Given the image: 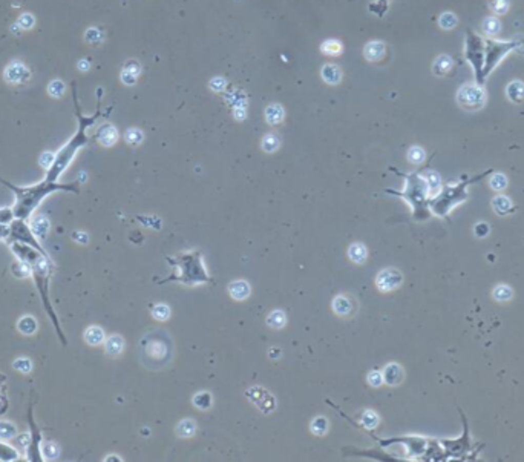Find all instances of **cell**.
Segmentation results:
<instances>
[{
    "instance_id": "cell-1",
    "label": "cell",
    "mask_w": 524,
    "mask_h": 462,
    "mask_svg": "<svg viewBox=\"0 0 524 462\" xmlns=\"http://www.w3.org/2000/svg\"><path fill=\"white\" fill-rule=\"evenodd\" d=\"M0 183L14 194L12 214H14V218H20V220H28L32 215V212L40 206V203L52 192H57V191H66V192H74V194L80 192L79 183L62 184L59 181L42 180L40 183L32 184V186H15L2 177H0Z\"/></svg>"
},
{
    "instance_id": "cell-2",
    "label": "cell",
    "mask_w": 524,
    "mask_h": 462,
    "mask_svg": "<svg viewBox=\"0 0 524 462\" xmlns=\"http://www.w3.org/2000/svg\"><path fill=\"white\" fill-rule=\"evenodd\" d=\"M72 99H74V106H75V116H77V132L72 135V138L65 143L55 154L54 157V163L51 164V168L46 171V177L45 180L48 181H57L60 178V175L68 169V166L71 164V161L74 160L75 154L89 141V137L86 134L88 127H91L100 117L103 116V113L100 111V99H99V106H97V113L94 116H83L80 105H79V97H77V89H75V83H72Z\"/></svg>"
},
{
    "instance_id": "cell-3",
    "label": "cell",
    "mask_w": 524,
    "mask_h": 462,
    "mask_svg": "<svg viewBox=\"0 0 524 462\" xmlns=\"http://www.w3.org/2000/svg\"><path fill=\"white\" fill-rule=\"evenodd\" d=\"M31 276L34 280V284H35V289L38 292V297L42 300V304L48 313V317L51 318V323L54 324V329L57 332V337L62 343V346H66L68 344V340L62 330V326H60V321H59V317L51 304V298H49V278L55 269L51 256H46V255H42L35 263H32L31 266Z\"/></svg>"
},
{
    "instance_id": "cell-4",
    "label": "cell",
    "mask_w": 524,
    "mask_h": 462,
    "mask_svg": "<svg viewBox=\"0 0 524 462\" xmlns=\"http://www.w3.org/2000/svg\"><path fill=\"white\" fill-rule=\"evenodd\" d=\"M524 46V39H517L511 42L504 40H494L488 39L484 42V66H483V79L486 77L498 66V63L514 49Z\"/></svg>"
},
{
    "instance_id": "cell-5",
    "label": "cell",
    "mask_w": 524,
    "mask_h": 462,
    "mask_svg": "<svg viewBox=\"0 0 524 462\" xmlns=\"http://www.w3.org/2000/svg\"><path fill=\"white\" fill-rule=\"evenodd\" d=\"M464 57L474 68L475 77L478 85L483 86V66H484V42L483 39L475 34L472 29H468L466 32V43H464Z\"/></svg>"
},
{
    "instance_id": "cell-6",
    "label": "cell",
    "mask_w": 524,
    "mask_h": 462,
    "mask_svg": "<svg viewBox=\"0 0 524 462\" xmlns=\"http://www.w3.org/2000/svg\"><path fill=\"white\" fill-rule=\"evenodd\" d=\"M457 102L458 105L466 111H480L486 103V93L481 88V85L468 83L463 85L457 93Z\"/></svg>"
},
{
    "instance_id": "cell-7",
    "label": "cell",
    "mask_w": 524,
    "mask_h": 462,
    "mask_svg": "<svg viewBox=\"0 0 524 462\" xmlns=\"http://www.w3.org/2000/svg\"><path fill=\"white\" fill-rule=\"evenodd\" d=\"M14 241H18V243H23V244H28V246H32L34 249L40 250L42 253H46L48 252L42 247L38 238L35 236V233L32 232L31 226L26 223V220H20V218H14L11 223H9V235L6 238V243L11 244Z\"/></svg>"
},
{
    "instance_id": "cell-8",
    "label": "cell",
    "mask_w": 524,
    "mask_h": 462,
    "mask_svg": "<svg viewBox=\"0 0 524 462\" xmlns=\"http://www.w3.org/2000/svg\"><path fill=\"white\" fill-rule=\"evenodd\" d=\"M28 424H29V444L26 447V459L31 462H42L45 458L42 456V432L38 430L34 416H32V405L28 409Z\"/></svg>"
},
{
    "instance_id": "cell-9",
    "label": "cell",
    "mask_w": 524,
    "mask_h": 462,
    "mask_svg": "<svg viewBox=\"0 0 524 462\" xmlns=\"http://www.w3.org/2000/svg\"><path fill=\"white\" fill-rule=\"evenodd\" d=\"M403 281V276L396 269H385L376 278V286L380 292H391L397 289Z\"/></svg>"
},
{
    "instance_id": "cell-10",
    "label": "cell",
    "mask_w": 524,
    "mask_h": 462,
    "mask_svg": "<svg viewBox=\"0 0 524 462\" xmlns=\"http://www.w3.org/2000/svg\"><path fill=\"white\" fill-rule=\"evenodd\" d=\"M5 79L8 83H23L29 79V71L22 63H11L5 71Z\"/></svg>"
},
{
    "instance_id": "cell-11",
    "label": "cell",
    "mask_w": 524,
    "mask_h": 462,
    "mask_svg": "<svg viewBox=\"0 0 524 462\" xmlns=\"http://www.w3.org/2000/svg\"><path fill=\"white\" fill-rule=\"evenodd\" d=\"M386 52V46L382 42H370L363 48V56L368 62H380Z\"/></svg>"
},
{
    "instance_id": "cell-12",
    "label": "cell",
    "mask_w": 524,
    "mask_h": 462,
    "mask_svg": "<svg viewBox=\"0 0 524 462\" xmlns=\"http://www.w3.org/2000/svg\"><path fill=\"white\" fill-rule=\"evenodd\" d=\"M97 140L102 146L105 147H110L112 144H115V141L118 140V131L112 126V124H103L99 131H97Z\"/></svg>"
},
{
    "instance_id": "cell-13",
    "label": "cell",
    "mask_w": 524,
    "mask_h": 462,
    "mask_svg": "<svg viewBox=\"0 0 524 462\" xmlns=\"http://www.w3.org/2000/svg\"><path fill=\"white\" fill-rule=\"evenodd\" d=\"M403 379V370L400 365L397 364H390L386 365L385 372H383V381L390 385H397L400 384Z\"/></svg>"
},
{
    "instance_id": "cell-14",
    "label": "cell",
    "mask_w": 524,
    "mask_h": 462,
    "mask_svg": "<svg viewBox=\"0 0 524 462\" xmlns=\"http://www.w3.org/2000/svg\"><path fill=\"white\" fill-rule=\"evenodd\" d=\"M452 65H454V60H452L449 56L443 54V56H440V57L435 59V62H434V65H432V72H434L435 76H446V74L451 72Z\"/></svg>"
},
{
    "instance_id": "cell-15",
    "label": "cell",
    "mask_w": 524,
    "mask_h": 462,
    "mask_svg": "<svg viewBox=\"0 0 524 462\" xmlns=\"http://www.w3.org/2000/svg\"><path fill=\"white\" fill-rule=\"evenodd\" d=\"M506 96L514 103H521L524 100V83L520 80H514L508 85Z\"/></svg>"
},
{
    "instance_id": "cell-16",
    "label": "cell",
    "mask_w": 524,
    "mask_h": 462,
    "mask_svg": "<svg viewBox=\"0 0 524 462\" xmlns=\"http://www.w3.org/2000/svg\"><path fill=\"white\" fill-rule=\"evenodd\" d=\"M322 79L328 85H337L342 79V71L336 65H325L320 71Z\"/></svg>"
},
{
    "instance_id": "cell-17",
    "label": "cell",
    "mask_w": 524,
    "mask_h": 462,
    "mask_svg": "<svg viewBox=\"0 0 524 462\" xmlns=\"http://www.w3.org/2000/svg\"><path fill=\"white\" fill-rule=\"evenodd\" d=\"M140 65L137 63V62H133V60H130L126 66H124V69H123V72H121V80H123V83L124 85H133L135 82H137V77H138V74H140Z\"/></svg>"
},
{
    "instance_id": "cell-18",
    "label": "cell",
    "mask_w": 524,
    "mask_h": 462,
    "mask_svg": "<svg viewBox=\"0 0 524 462\" xmlns=\"http://www.w3.org/2000/svg\"><path fill=\"white\" fill-rule=\"evenodd\" d=\"M228 293L235 298V300H245L248 295H250V286L239 280V281H233L230 286H228Z\"/></svg>"
},
{
    "instance_id": "cell-19",
    "label": "cell",
    "mask_w": 524,
    "mask_h": 462,
    "mask_svg": "<svg viewBox=\"0 0 524 462\" xmlns=\"http://www.w3.org/2000/svg\"><path fill=\"white\" fill-rule=\"evenodd\" d=\"M85 341L89 346H100L105 341V332L102 327L97 326H91L86 332H85Z\"/></svg>"
},
{
    "instance_id": "cell-20",
    "label": "cell",
    "mask_w": 524,
    "mask_h": 462,
    "mask_svg": "<svg viewBox=\"0 0 524 462\" xmlns=\"http://www.w3.org/2000/svg\"><path fill=\"white\" fill-rule=\"evenodd\" d=\"M31 229H32V232L35 233V236L37 238H45L46 236V233H48V231H49V221H48V218L46 217H43V215H38V217H35L32 221H31Z\"/></svg>"
},
{
    "instance_id": "cell-21",
    "label": "cell",
    "mask_w": 524,
    "mask_h": 462,
    "mask_svg": "<svg viewBox=\"0 0 524 462\" xmlns=\"http://www.w3.org/2000/svg\"><path fill=\"white\" fill-rule=\"evenodd\" d=\"M105 348H106V353H107V355H110V356H117V355H120V353L123 352V348H124V341H123V338H121V337H118V335H112V337H109V338L106 340Z\"/></svg>"
},
{
    "instance_id": "cell-22",
    "label": "cell",
    "mask_w": 524,
    "mask_h": 462,
    "mask_svg": "<svg viewBox=\"0 0 524 462\" xmlns=\"http://www.w3.org/2000/svg\"><path fill=\"white\" fill-rule=\"evenodd\" d=\"M492 208L498 215H506L512 211V203L508 197L504 195H498L492 200Z\"/></svg>"
},
{
    "instance_id": "cell-23",
    "label": "cell",
    "mask_w": 524,
    "mask_h": 462,
    "mask_svg": "<svg viewBox=\"0 0 524 462\" xmlns=\"http://www.w3.org/2000/svg\"><path fill=\"white\" fill-rule=\"evenodd\" d=\"M17 329L23 335H32L37 330V321L32 317H22L17 323Z\"/></svg>"
},
{
    "instance_id": "cell-24",
    "label": "cell",
    "mask_w": 524,
    "mask_h": 462,
    "mask_svg": "<svg viewBox=\"0 0 524 462\" xmlns=\"http://www.w3.org/2000/svg\"><path fill=\"white\" fill-rule=\"evenodd\" d=\"M333 309L339 315H348L353 310V304L346 297H337L333 300Z\"/></svg>"
},
{
    "instance_id": "cell-25",
    "label": "cell",
    "mask_w": 524,
    "mask_h": 462,
    "mask_svg": "<svg viewBox=\"0 0 524 462\" xmlns=\"http://www.w3.org/2000/svg\"><path fill=\"white\" fill-rule=\"evenodd\" d=\"M284 118V108L281 105H271L265 109V120L270 124H278Z\"/></svg>"
},
{
    "instance_id": "cell-26",
    "label": "cell",
    "mask_w": 524,
    "mask_h": 462,
    "mask_svg": "<svg viewBox=\"0 0 524 462\" xmlns=\"http://www.w3.org/2000/svg\"><path fill=\"white\" fill-rule=\"evenodd\" d=\"M500 29H501V23H500L498 19H495V17H488V19H484V22H483V31H484L486 35L495 37V35H498Z\"/></svg>"
},
{
    "instance_id": "cell-27",
    "label": "cell",
    "mask_w": 524,
    "mask_h": 462,
    "mask_svg": "<svg viewBox=\"0 0 524 462\" xmlns=\"http://www.w3.org/2000/svg\"><path fill=\"white\" fill-rule=\"evenodd\" d=\"M197 430V426L192 419H183L178 426H177V433L181 438H190Z\"/></svg>"
},
{
    "instance_id": "cell-28",
    "label": "cell",
    "mask_w": 524,
    "mask_h": 462,
    "mask_svg": "<svg viewBox=\"0 0 524 462\" xmlns=\"http://www.w3.org/2000/svg\"><path fill=\"white\" fill-rule=\"evenodd\" d=\"M320 49H322V52L325 54V56H331V57H334V56H339L340 52H342V43L339 42V40H326V42H323L322 43V46H320Z\"/></svg>"
},
{
    "instance_id": "cell-29",
    "label": "cell",
    "mask_w": 524,
    "mask_h": 462,
    "mask_svg": "<svg viewBox=\"0 0 524 462\" xmlns=\"http://www.w3.org/2000/svg\"><path fill=\"white\" fill-rule=\"evenodd\" d=\"M348 255L354 263H363L366 258V249L363 244H353L348 249Z\"/></svg>"
},
{
    "instance_id": "cell-30",
    "label": "cell",
    "mask_w": 524,
    "mask_h": 462,
    "mask_svg": "<svg viewBox=\"0 0 524 462\" xmlns=\"http://www.w3.org/2000/svg\"><path fill=\"white\" fill-rule=\"evenodd\" d=\"M285 323H287V318H285L284 312H281V310L271 312L267 318V324L273 329H282L285 326Z\"/></svg>"
},
{
    "instance_id": "cell-31",
    "label": "cell",
    "mask_w": 524,
    "mask_h": 462,
    "mask_svg": "<svg viewBox=\"0 0 524 462\" xmlns=\"http://www.w3.org/2000/svg\"><path fill=\"white\" fill-rule=\"evenodd\" d=\"M17 436V429L14 424L8 421H0V439L2 441H11Z\"/></svg>"
},
{
    "instance_id": "cell-32",
    "label": "cell",
    "mask_w": 524,
    "mask_h": 462,
    "mask_svg": "<svg viewBox=\"0 0 524 462\" xmlns=\"http://www.w3.org/2000/svg\"><path fill=\"white\" fill-rule=\"evenodd\" d=\"M18 459V452L14 447L6 446L0 439V461H17Z\"/></svg>"
},
{
    "instance_id": "cell-33",
    "label": "cell",
    "mask_w": 524,
    "mask_h": 462,
    "mask_svg": "<svg viewBox=\"0 0 524 462\" xmlns=\"http://www.w3.org/2000/svg\"><path fill=\"white\" fill-rule=\"evenodd\" d=\"M11 272L17 276V278H28L31 275V267L25 263H22L20 260H17L15 263L11 264Z\"/></svg>"
},
{
    "instance_id": "cell-34",
    "label": "cell",
    "mask_w": 524,
    "mask_h": 462,
    "mask_svg": "<svg viewBox=\"0 0 524 462\" xmlns=\"http://www.w3.org/2000/svg\"><path fill=\"white\" fill-rule=\"evenodd\" d=\"M492 295H494V298H495L497 301H509V300L512 298L514 292H512V289H511L509 286L501 284V286H497V287L494 289Z\"/></svg>"
},
{
    "instance_id": "cell-35",
    "label": "cell",
    "mask_w": 524,
    "mask_h": 462,
    "mask_svg": "<svg viewBox=\"0 0 524 462\" xmlns=\"http://www.w3.org/2000/svg\"><path fill=\"white\" fill-rule=\"evenodd\" d=\"M457 15L454 12H443L440 17H438V23L443 29H452L457 26Z\"/></svg>"
},
{
    "instance_id": "cell-36",
    "label": "cell",
    "mask_w": 524,
    "mask_h": 462,
    "mask_svg": "<svg viewBox=\"0 0 524 462\" xmlns=\"http://www.w3.org/2000/svg\"><path fill=\"white\" fill-rule=\"evenodd\" d=\"M279 147V138L273 134H268L262 138V149L265 152H275Z\"/></svg>"
},
{
    "instance_id": "cell-37",
    "label": "cell",
    "mask_w": 524,
    "mask_h": 462,
    "mask_svg": "<svg viewBox=\"0 0 524 462\" xmlns=\"http://www.w3.org/2000/svg\"><path fill=\"white\" fill-rule=\"evenodd\" d=\"M489 183H491V188L495 189V191H503V189L508 188V178H506L504 174H494L491 177Z\"/></svg>"
},
{
    "instance_id": "cell-38",
    "label": "cell",
    "mask_w": 524,
    "mask_h": 462,
    "mask_svg": "<svg viewBox=\"0 0 524 462\" xmlns=\"http://www.w3.org/2000/svg\"><path fill=\"white\" fill-rule=\"evenodd\" d=\"M489 8L498 14V15H503L508 12L509 9V0H489Z\"/></svg>"
},
{
    "instance_id": "cell-39",
    "label": "cell",
    "mask_w": 524,
    "mask_h": 462,
    "mask_svg": "<svg viewBox=\"0 0 524 462\" xmlns=\"http://www.w3.org/2000/svg\"><path fill=\"white\" fill-rule=\"evenodd\" d=\"M193 404L198 407V409H209L211 405V396H210L207 392H203V393H197L195 398H193Z\"/></svg>"
},
{
    "instance_id": "cell-40",
    "label": "cell",
    "mask_w": 524,
    "mask_h": 462,
    "mask_svg": "<svg viewBox=\"0 0 524 462\" xmlns=\"http://www.w3.org/2000/svg\"><path fill=\"white\" fill-rule=\"evenodd\" d=\"M126 141H127L130 146L140 144V143L143 141V132H141L140 129H135V127L126 131Z\"/></svg>"
},
{
    "instance_id": "cell-41",
    "label": "cell",
    "mask_w": 524,
    "mask_h": 462,
    "mask_svg": "<svg viewBox=\"0 0 524 462\" xmlns=\"http://www.w3.org/2000/svg\"><path fill=\"white\" fill-rule=\"evenodd\" d=\"M152 315H153V318L164 321L170 317V309L166 304H157V306L152 307Z\"/></svg>"
},
{
    "instance_id": "cell-42",
    "label": "cell",
    "mask_w": 524,
    "mask_h": 462,
    "mask_svg": "<svg viewBox=\"0 0 524 462\" xmlns=\"http://www.w3.org/2000/svg\"><path fill=\"white\" fill-rule=\"evenodd\" d=\"M12 367H14L17 372L29 373V372L32 370V362H31V359H28V358H17V359L12 362Z\"/></svg>"
},
{
    "instance_id": "cell-43",
    "label": "cell",
    "mask_w": 524,
    "mask_h": 462,
    "mask_svg": "<svg viewBox=\"0 0 524 462\" xmlns=\"http://www.w3.org/2000/svg\"><path fill=\"white\" fill-rule=\"evenodd\" d=\"M360 421H362V424H363L366 429H374V427L377 426V422H379V418H377V415H376L374 412L366 410V412L362 415Z\"/></svg>"
},
{
    "instance_id": "cell-44",
    "label": "cell",
    "mask_w": 524,
    "mask_h": 462,
    "mask_svg": "<svg viewBox=\"0 0 524 462\" xmlns=\"http://www.w3.org/2000/svg\"><path fill=\"white\" fill-rule=\"evenodd\" d=\"M48 93L52 97H60L65 93V83L62 80H52L48 86Z\"/></svg>"
},
{
    "instance_id": "cell-45",
    "label": "cell",
    "mask_w": 524,
    "mask_h": 462,
    "mask_svg": "<svg viewBox=\"0 0 524 462\" xmlns=\"http://www.w3.org/2000/svg\"><path fill=\"white\" fill-rule=\"evenodd\" d=\"M42 455H45V459H55L59 456V447L54 442H48L42 447Z\"/></svg>"
},
{
    "instance_id": "cell-46",
    "label": "cell",
    "mask_w": 524,
    "mask_h": 462,
    "mask_svg": "<svg viewBox=\"0 0 524 462\" xmlns=\"http://www.w3.org/2000/svg\"><path fill=\"white\" fill-rule=\"evenodd\" d=\"M328 429V422L325 418H316L315 421L312 422V432L316 433V435H323Z\"/></svg>"
},
{
    "instance_id": "cell-47",
    "label": "cell",
    "mask_w": 524,
    "mask_h": 462,
    "mask_svg": "<svg viewBox=\"0 0 524 462\" xmlns=\"http://www.w3.org/2000/svg\"><path fill=\"white\" fill-rule=\"evenodd\" d=\"M408 158H410L413 163H421V161L424 160V152H423V149H421V147H419V146H414V147H411V149H410V152H408Z\"/></svg>"
},
{
    "instance_id": "cell-48",
    "label": "cell",
    "mask_w": 524,
    "mask_h": 462,
    "mask_svg": "<svg viewBox=\"0 0 524 462\" xmlns=\"http://www.w3.org/2000/svg\"><path fill=\"white\" fill-rule=\"evenodd\" d=\"M14 220L12 208H2L0 209V225H8Z\"/></svg>"
},
{
    "instance_id": "cell-49",
    "label": "cell",
    "mask_w": 524,
    "mask_h": 462,
    "mask_svg": "<svg viewBox=\"0 0 524 462\" xmlns=\"http://www.w3.org/2000/svg\"><path fill=\"white\" fill-rule=\"evenodd\" d=\"M54 157H55V154H51V152L42 154V157H40V164L48 171V169L51 168V164L54 163Z\"/></svg>"
},
{
    "instance_id": "cell-50",
    "label": "cell",
    "mask_w": 524,
    "mask_h": 462,
    "mask_svg": "<svg viewBox=\"0 0 524 462\" xmlns=\"http://www.w3.org/2000/svg\"><path fill=\"white\" fill-rule=\"evenodd\" d=\"M368 381H370V384L371 385H374V387H379L382 382H383V376H382V373H379V372H371L370 375H368Z\"/></svg>"
},
{
    "instance_id": "cell-51",
    "label": "cell",
    "mask_w": 524,
    "mask_h": 462,
    "mask_svg": "<svg viewBox=\"0 0 524 462\" xmlns=\"http://www.w3.org/2000/svg\"><path fill=\"white\" fill-rule=\"evenodd\" d=\"M18 23H20L22 28H31V26L34 25V19H32V15H29V14H23V15L20 17Z\"/></svg>"
},
{
    "instance_id": "cell-52",
    "label": "cell",
    "mask_w": 524,
    "mask_h": 462,
    "mask_svg": "<svg viewBox=\"0 0 524 462\" xmlns=\"http://www.w3.org/2000/svg\"><path fill=\"white\" fill-rule=\"evenodd\" d=\"M72 238H74V241H77L80 244H86L88 243V235L85 232H74Z\"/></svg>"
},
{
    "instance_id": "cell-53",
    "label": "cell",
    "mask_w": 524,
    "mask_h": 462,
    "mask_svg": "<svg viewBox=\"0 0 524 462\" xmlns=\"http://www.w3.org/2000/svg\"><path fill=\"white\" fill-rule=\"evenodd\" d=\"M475 233H477L478 236H486V235L489 233V226L484 225V223L477 225V226H475Z\"/></svg>"
},
{
    "instance_id": "cell-54",
    "label": "cell",
    "mask_w": 524,
    "mask_h": 462,
    "mask_svg": "<svg viewBox=\"0 0 524 462\" xmlns=\"http://www.w3.org/2000/svg\"><path fill=\"white\" fill-rule=\"evenodd\" d=\"M8 235H9V226L8 225H0V239L6 241Z\"/></svg>"
},
{
    "instance_id": "cell-55",
    "label": "cell",
    "mask_w": 524,
    "mask_h": 462,
    "mask_svg": "<svg viewBox=\"0 0 524 462\" xmlns=\"http://www.w3.org/2000/svg\"><path fill=\"white\" fill-rule=\"evenodd\" d=\"M79 68L83 71V69H88L89 68V63H88V60H80V65H79Z\"/></svg>"
},
{
    "instance_id": "cell-56",
    "label": "cell",
    "mask_w": 524,
    "mask_h": 462,
    "mask_svg": "<svg viewBox=\"0 0 524 462\" xmlns=\"http://www.w3.org/2000/svg\"><path fill=\"white\" fill-rule=\"evenodd\" d=\"M279 353H281V352H279V348H276V350H275V348H271V350H270V355H271V358H273V355H279Z\"/></svg>"
},
{
    "instance_id": "cell-57",
    "label": "cell",
    "mask_w": 524,
    "mask_h": 462,
    "mask_svg": "<svg viewBox=\"0 0 524 462\" xmlns=\"http://www.w3.org/2000/svg\"><path fill=\"white\" fill-rule=\"evenodd\" d=\"M377 2H386V3H388L390 0H377Z\"/></svg>"
}]
</instances>
